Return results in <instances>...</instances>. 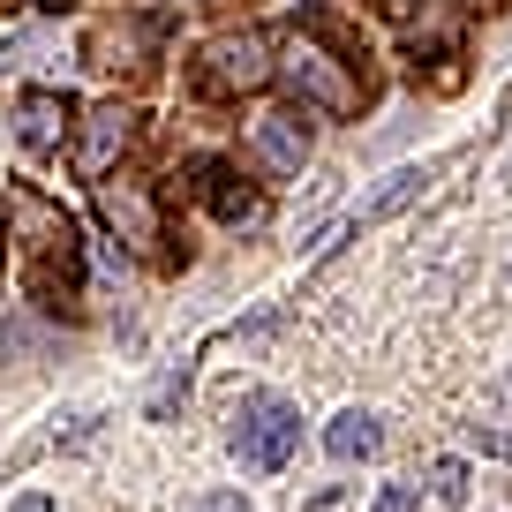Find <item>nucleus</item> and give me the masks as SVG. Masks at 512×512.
<instances>
[{
  "instance_id": "39448f33",
  "label": "nucleus",
  "mask_w": 512,
  "mask_h": 512,
  "mask_svg": "<svg viewBox=\"0 0 512 512\" xmlns=\"http://www.w3.org/2000/svg\"><path fill=\"white\" fill-rule=\"evenodd\" d=\"M377 445H384V422L369 415V407H347V415H332V422H324V452H332L339 467L377 460Z\"/></svg>"
},
{
  "instance_id": "0eeeda50",
  "label": "nucleus",
  "mask_w": 512,
  "mask_h": 512,
  "mask_svg": "<svg viewBox=\"0 0 512 512\" xmlns=\"http://www.w3.org/2000/svg\"><path fill=\"white\" fill-rule=\"evenodd\" d=\"M16 136H23V151H53L61 144V106H53V98H23Z\"/></svg>"
},
{
  "instance_id": "423d86ee",
  "label": "nucleus",
  "mask_w": 512,
  "mask_h": 512,
  "mask_svg": "<svg viewBox=\"0 0 512 512\" xmlns=\"http://www.w3.org/2000/svg\"><path fill=\"white\" fill-rule=\"evenodd\" d=\"M211 61H219V83H241V91H256V83L272 76V46H264V38H256V31L226 38V46L211 53Z\"/></svg>"
},
{
  "instance_id": "f257e3e1",
  "label": "nucleus",
  "mask_w": 512,
  "mask_h": 512,
  "mask_svg": "<svg viewBox=\"0 0 512 512\" xmlns=\"http://www.w3.org/2000/svg\"><path fill=\"white\" fill-rule=\"evenodd\" d=\"M234 460L249 467V475H279V467L294 460V445H302V407L279 400V392H249V400L234 407Z\"/></svg>"
},
{
  "instance_id": "1a4fd4ad",
  "label": "nucleus",
  "mask_w": 512,
  "mask_h": 512,
  "mask_svg": "<svg viewBox=\"0 0 512 512\" xmlns=\"http://www.w3.org/2000/svg\"><path fill=\"white\" fill-rule=\"evenodd\" d=\"M430 497H437V505H460V497H467V460H452V452L430 460Z\"/></svg>"
},
{
  "instance_id": "9b49d317",
  "label": "nucleus",
  "mask_w": 512,
  "mask_h": 512,
  "mask_svg": "<svg viewBox=\"0 0 512 512\" xmlns=\"http://www.w3.org/2000/svg\"><path fill=\"white\" fill-rule=\"evenodd\" d=\"M369 512H422V490H415V482H384Z\"/></svg>"
},
{
  "instance_id": "f8f14e48",
  "label": "nucleus",
  "mask_w": 512,
  "mask_h": 512,
  "mask_svg": "<svg viewBox=\"0 0 512 512\" xmlns=\"http://www.w3.org/2000/svg\"><path fill=\"white\" fill-rule=\"evenodd\" d=\"M8 512H61V505H53V497H46V490H23V497H16V505H8Z\"/></svg>"
},
{
  "instance_id": "f03ea898",
  "label": "nucleus",
  "mask_w": 512,
  "mask_h": 512,
  "mask_svg": "<svg viewBox=\"0 0 512 512\" xmlns=\"http://www.w3.org/2000/svg\"><path fill=\"white\" fill-rule=\"evenodd\" d=\"M287 76H294V91L302 98H317V106H332V113H354V83L332 68V53H317V46H287Z\"/></svg>"
},
{
  "instance_id": "7ed1b4c3",
  "label": "nucleus",
  "mask_w": 512,
  "mask_h": 512,
  "mask_svg": "<svg viewBox=\"0 0 512 512\" xmlns=\"http://www.w3.org/2000/svg\"><path fill=\"white\" fill-rule=\"evenodd\" d=\"M309 144H317V136H309L302 113H264V121H256V159L272 166V174H302Z\"/></svg>"
},
{
  "instance_id": "ddd939ff",
  "label": "nucleus",
  "mask_w": 512,
  "mask_h": 512,
  "mask_svg": "<svg viewBox=\"0 0 512 512\" xmlns=\"http://www.w3.org/2000/svg\"><path fill=\"white\" fill-rule=\"evenodd\" d=\"M497 181H505V189H512V159H505V166H497Z\"/></svg>"
},
{
  "instance_id": "9d476101",
  "label": "nucleus",
  "mask_w": 512,
  "mask_h": 512,
  "mask_svg": "<svg viewBox=\"0 0 512 512\" xmlns=\"http://www.w3.org/2000/svg\"><path fill=\"white\" fill-rule=\"evenodd\" d=\"M181 512H256V505H249L241 490H196V497H189Z\"/></svg>"
},
{
  "instance_id": "20e7f679",
  "label": "nucleus",
  "mask_w": 512,
  "mask_h": 512,
  "mask_svg": "<svg viewBox=\"0 0 512 512\" xmlns=\"http://www.w3.org/2000/svg\"><path fill=\"white\" fill-rule=\"evenodd\" d=\"M422 181H430V166H400V174L384 181V189L369 196V204L354 211V219L339 226V234H362V226H384V219H400V211H407V204H415V196H422ZM339 234H324V249H332Z\"/></svg>"
},
{
  "instance_id": "6e6552de",
  "label": "nucleus",
  "mask_w": 512,
  "mask_h": 512,
  "mask_svg": "<svg viewBox=\"0 0 512 512\" xmlns=\"http://www.w3.org/2000/svg\"><path fill=\"white\" fill-rule=\"evenodd\" d=\"M113 144H121V113H91V144H83V166L91 174H106V159H113Z\"/></svg>"
}]
</instances>
